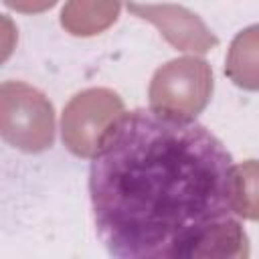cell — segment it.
Here are the masks:
<instances>
[{"label":"cell","mask_w":259,"mask_h":259,"mask_svg":"<svg viewBox=\"0 0 259 259\" xmlns=\"http://www.w3.org/2000/svg\"><path fill=\"white\" fill-rule=\"evenodd\" d=\"M233 158L202 123L156 109L119 115L89 166L95 233L117 259L249 257Z\"/></svg>","instance_id":"1"},{"label":"cell","mask_w":259,"mask_h":259,"mask_svg":"<svg viewBox=\"0 0 259 259\" xmlns=\"http://www.w3.org/2000/svg\"><path fill=\"white\" fill-rule=\"evenodd\" d=\"M0 134L6 144L36 154L55 142V109L45 93L22 81L0 85Z\"/></svg>","instance_id":"2"},{"label":"cell","mask_w":259,"mask_h":259,"mask_svg":"<svg viewBox=\"0 0 259 259\" xmlns=\"http://www.w3.org/2000/svg\"><path fill=\"white\" fill-rule=\"evenodd\" d=\"M212 69L200 57H178L156 69L148 97L150 107L168 115L194 119L210 101Z\"/></svg>","instance_id":"3"},{"label":"cell","mask_w":259,"mask_h":259,"mask_svg":"<svg viewBox=\"0 0 259 259\" xmlns=\"http://www.w3.org/2000/svg\"><path fill=\"white\" fill-rule=\"evenodd\" d=\"M123 113V99L113 89H83L77 95H73L63 109V144L71 154L79 158H93L103 134Z\"/></svg>","instance_id":"4"},{"label":"cell","mask_w":259,"mask_h":259,"mask_svg":"<svg viewBox=\"0 0 259 259\" xmlns=\"http://www.w3.org/2000/svg\"><path fill=\"white\" fill-rule=\"evenodd\" d=\"M127 10L134 16L152 22L160 34L178 51L204 55L219 45V38L204 24V20L180 4L127 2Z\"/></svg>","instance_id":"5"},{"label":"cell","mask_w":259,"mask_h":259,"mask_svg":"<svg viewBox=\"0 0 259 259\" xmlns=\"http://www.w3.org/2000/svg\"><path fill=\"white\" fill-rule=\"evenodd\" d=\"M121 0H67L61 26L73 36H95L117 20Z\"/></svg>","instance_id":"6"},{"label":"cell","mask_w":259,"mask_h":259,"mask_svg":"<svg viewBox=\"0 0 259 259\" xmlns=\"http://www.w3.org/2000/svg\"><path fill=\"white\" fill-rule=\"evenodd\" d=\"M225 73L237 87L259 91V24L243 28L231 40Z\"/></svg>","instance_id":"7"},{"label":"cell","mask_w":259,"mask_h":259,"mask_svg":"<svg viewBox=\"0 0 259 259\" xmlns=\"http://www.w3.org/2000/svg\"><path fill=\"white\" fill-rule=\"evenodd\" d=\"M233 206L247 221H259V160L233 166Z\"/></svg>","instance_id":"8"},{"label":"cell","mask_w":259,"mask_h":259,"mask_svg":"<svg viewBox=\"0 0 259 259\" xmlns=\"http://www.w3.org/2000/svg\"><path fill=\"white\" fill-rule=\"evenodd\" d=\"M59 0H4V4L22 14H38L53 8Z\"/></svg>","instance_id":"9"}]
</instances>
